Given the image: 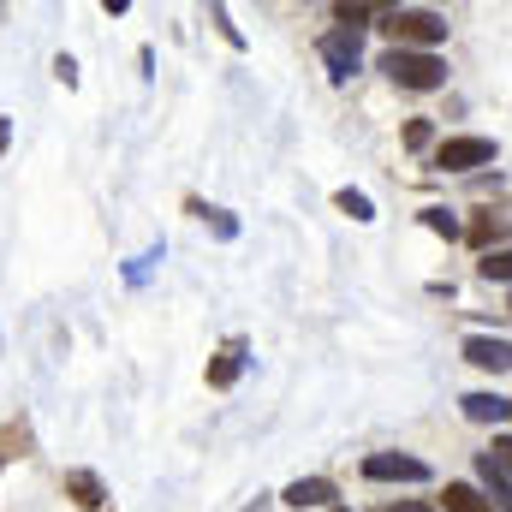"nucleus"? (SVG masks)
<instances>
[{
  "label": "nucleus",
  "instance_id": "f257e3e1",
  "mask_svg": "<svg viewBox=\"0 0 512 512\" xmlns=\"http://www.w3.org/2000/svg\"><path fill=\"white\" fill-rule=\"evenodd\" d=\"M382 30L393 36V48H417V54H435V42H447V18L429 6H393L382 12Z\"/></svg>",
  "mask_w": 512,
  "mask_h": 512
},
{
  "label": "nucleus",
  "instance_id": "f03ea898",
  "mask_svg": "<svg viewBox=\"0 0 512 512\" xmlns=\"http://www.w3.org/2000/svg\"><path fill=\"white\" fill-rule=\"evenodd\" d=\"M376 66H382V72L393 78V84H399V90H441V84H447V60H441V54H417V48H387Z\"/></svg>",
  "mask_w": 512,
  "mask_h": 512
},
{
  "label": "nucleus",
  "instance_id": "7ed1b4c3",
  "mask_svg": "<svg viewBox=\"0 0 512 512\" xmlns=\"http://www.w3.org/2000/svg\"><path fill=\"white\" fill-rule=\"evenodd\" d=\"M489 161H495V137H441V149H435L441 173H471V167H489Z\"/></svg>",
  "mask_w": 512,
  "mask_h": 512
},
{
  "label": "nucleus",
  "instance_id": "20e7f679",
  "mask_svg": "<svg viewBox=\"0 0 512 512\" xmlns=\"http://www.w3.org/2000/svg\"><path fill=\"white\" fill-rule=\"evenodd\" d=\"M364 477L370 483H429V465L411 459V453H370L364 459Z\"/></svg>",
  "mask_w": 512,
  "mask_h": 512
},
{
  "label": "nucleus",
  "instance_id": "39448f33",
  "mask_svg": "<svg viewBox=\"0 0 512 512\" xmlns=\"http://www.w3.org/2000/svg\"><path fill=\"white\" fill-rule=\"evenodd\" d=\"M512 233V209H477V221L465 227V245H477V251H501V239Z\"/></svg>",
  "mask_w": 512,
  "mask_h": 512
},
{
  "label": "nucleus",
  "instance_id": "423d86ee",
  "mask_svg": "<svg viewBox=\"0 0 512 512\" xmlns=\"http://www.w3.org/2000/svg\"><path fill=\"white\" fill-rule=\"evenodd\" d=\"M322 60H328V78H352L358 72V30H328L322 36Z\"/></svg>",
  "mask_w": 512,
  "mask_h": 512
},
{
  "label": "nucleus",
  "instance_id": "0eeeda50",
  "mask_svg": "<svg viewBox=\"0 0 512 512\" xmlns=\"http://www.w3.org/2000/svg\"><path fill=\"white\" fill-rule=\"evenodd\" d=\"M465 364H477V370H512V340H495V334H471L465 340Z\"/></svg>",
  "mask_w": 512,
  "mask_h": 512
},
{
  "label": "nucleus",
  "instance_id": "6e6552de",
  "mask_svg": "<svg viewBox=\"0 0 512 512\" xmlns=\"http://www.w3.org/2000/svg\"><path fill=\"white\" fill-rule=\"evenodd\" d=\"M280 501H286V507H334V501H340V489H334V483H328V477H298V483H286V495H280Z\"/></svg>",
  "mask_w": 512,
  "mask_h": 512
},
{
  "label": "nucleus",
  "instance_id": "1a4fd4ad",
  "mask_svg": "<svg viewBox=\"0 0 512 512\" xmlns=\"http://www.w3.org/2000/svg\"><path fill=\"white\" fill-rule=\"evenodd\" d=\"M239 376H245V346L233 340V346H221V352L209 358V387H221V393H227Z\"/></svg>",
  "mask_w": 512,
  "mask_h": 512
},
{
  "label": "nucleus",
  "instance_id": "9d476101",
  "mask_svg": "<svg viewBox=\"0 0 512 512\" xmlns=\"http://www.w3.org/2000/svg\"><path fill=\"white\" fill-rule=\"evenodd\" d=\"M66 495H72L84 512H96L102 501H108V489H102V477H96V471H66Z\"/></svg>",
  "mask_w": 512,
  "mask_h": 512
},
{
  "label": "nucleus",
  "instance_id": "9b49d317",
  "mask_svg": "<svg viewBox=\"0 0 512 512\" xmlns=\"http://www.w3.org/2000/svg\"><path fill=\"white\" fill-rule=\"evenodd\" d=\"M459 405H465L471 423H501V417H512V399H501V393H465Z\"/></svg>",
  "mask_w": 512,
  "mask_h": 512
},
{
  "label": "nucleus",
  "instance_id": "f8f14e48",
  "mask_svg": "<svg viewBox=\"0 0 512 512\" xmlns=\"http://www.w3.org/2000/svg\"><path fill=\"white\" fill-rule=\"evenodd\" d=\"M441 501H447V512H495V507H489V495H483L477 483H447V495H441Z\"/></svg>",
  "mask_w": 512,
  "mask_h": 512
},
{
  "label": "nucleus",
  "instance_id": "ddd939ff",
  "mask_svg": "<svg viewBox=\"0 0 512 512\" xmlns=\"http://www.w3.org/2000/svg\"><path fill=\"white\" fill-rule=\"evenodd\" d=\"M477 471H483V495H489V507L501 501V512H512V483L495 471V465H489V459H483V453H477Z\"/></svg>",
  "mask_w": 512,
  "mask_h": 512
},
{
  "label": "nucleus",
  "instance_id": "4468645a",
  "mask_svg": "<svg viewBox=\"0 0 512 512\" xmlns=\"http://www.w3.org/2000/svg\"><path fill=\"white\" fill-rule=\"evenodd\" d=\"M334 203H340V215H352V221H376V203H370L364 191H352V185L334 191Z\"/></svg>",
  "mask_w": 512,
  "mask_h": 512
},
{
  "label": "nucleus",
  "instance_id": "2eb2a0df",
  "mask_svg": "<svg viewBox=\"0 0 512 512\" xmlns=\"http://www.w3.org/2000/svg\"><path fill=\"white\" fill-rule=\"evenodd\" d=\"M24 447H30V423H6V429H0V465L18 459Z\"/></svg>",
  "mask_w": 512,
  "mask_h": 512
},
{
  "label": "nucleus",
  "instance_id": "dca6fc26",
  "mask_svg": "<svg viewBox=\"0 0 512 512\" xmlns=\"http://www.w3.org/2000/svg\"><path fill=\"white\" fill-rule=\"evenodd\" d=\"M477 274H483V280H512V245L489 251L483 262H477Z\"/></svg>",
  "mask_w": 512,
  "mask_h": 512
},
{
  "label": "nucleus",
  "instance_id": "f3484780",
  "mask_svg": "<svg viewBox=\"0 0 512 512\" xmlns=\"http://www.w3.org/2000/svg\"><path fill=\"white\" fill-rule=\"evenodd\" d=\"M423 227L441 233V239H465V227L453 221V209H423Z\"/></svg>",
  "mask_w": 512,
  "mask_h": 512
},
{
  "label": "nucleus",
  "instance_id": "a211bd4d",
  "mask_svg": "<svg viewBox=\"0 0 512 512\" xmlns=\"http://www.w3.org/2000/svg\"><path fill=\"white\" fill-rule=\"evenodd\" d=\"M483 459H489V465H495V471H501V477H507V483H512V435H495Z\"/></svg>",
  "mask_w": 512,
  "mask_h": 512
},
{
  "label": "nucleus",
  "instance_id": "6ab92c4d",
  "mask_svg": "<svg viewBox=\"0 0 512 512\" xmlns=\"http://www.w3.org/2000/svg\"><path fill=\"white\" fill-rule=\"evenodd\" d=\"M334 18H340L346 30H358V24H370V6H334Z\"/></svg>",
  "mask_w": 512,
  "mask_h": 512
},
{
  "label": "nucleus",
  "instance_id": "aec40b11",
  "mask_svg": "<svg viewBox=\"0 0 512 512\" xmlns=\"http://www.w3.org/2000/svg\"><path fill=\"white\" fill-rule=\"evenodd\" d=\"M405 149H429V120H411L405 126Z\"/></svg>",
  "mask_w": 512,
  "mask_h": 512
},
{
  "label": "nucleus",
  "instance_id": "412c9836",
  "mask_svg": "<svg viewBox=\"0 0 512 512\" xmlns=\"http://www.w3.org/2000/svg\"><path fill=\"white\" fill-rule=\"evenodd\" d=\"M54 78L72 90V84H78V60H72V54H60V60H54Z\"/></svg>",
  "mask_w": 512,
  "mask_h": 512
},
{
  "label": "nucleus",
  "instance_id": "4be33fe9",
  "mask_svg": "<svg viewBox=\"0 0 512 512\" xmlns=\"http://www.w3.org/2000/svg\"><path fill=\"white\" fill-rule=\"evenodd\" d=\"M6 143H12V120L0 114V155H6Z\"/></svg>",
  "mask_w": 512,
  "mask_h": 512
},
{
  "label": "nucleus",
  "instance_id": "5701e85b",
  "mask_svg": "<svg viewBox=\"0 0 512 512\" xmlns=\"http://www.w3.org/2000/svg\"><path fill=\"white\" fill-rule=\"evenodd\" d=\"M387 512H435V507H417V501H393Z\"/></svg>",
  "mask_w": 512,
  "mask_h": 512
},
{
  "label": "nucleus",
  "instance_id": "b1692460",
  "mask_svg": "<svg viewBox=\"0 0 512 512\" xmlns=\"http://www.w3.org/2000/svg\"><path fill=\"white\" fill-rule=\"evenodd\" d=\"M251 512H268V501H256V507H251Z\"/></svg>",
  "mask_w": 512,
  "mask_h": 512
},
{
  "label": "nucleus",
  "instance_id": "393cba45",
  "mask_svg": "<svg viewBox=\"0 0 512 512\" xmlns=\"http://www.w3.org/2000/svg\"><path fill=\"white\" fill-rule=\"evenodd\" d=\"M328 512H346V507H328Z\"/></svg>",
  "mask_w": 512,
  "mask_h": 512
},
{
  "label": "nucleus",
  "instance_id": "a878e982",
  "mask_svg": "<svg viewBox=\"0 0 512 512\" xmlns=\"http://www.w3.org/2000/svg\"><path fill=\"white\" fill-rule=\"evenodd\" d=\"M507 310H512V304H507Z\"/></svg>",
  "mask_w": 512,
  "mask_h": 512
}]
</instances>
